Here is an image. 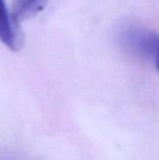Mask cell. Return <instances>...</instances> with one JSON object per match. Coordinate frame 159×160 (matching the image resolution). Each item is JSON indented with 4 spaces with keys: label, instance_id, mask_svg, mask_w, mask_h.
Listing matches in <instances>:
<instances>
[{
    "label": "cell",
    "instance_id": "3",
    "mask_svg": "<svg viewBox=\"0 0 159 160\" xmlns=\"http://www.w3.org/2000/svg\"><path fill=\"white\" fill-rule=\"evenodd\" d=\"M47 2L48 0H18L13 12L14 22L17 24L20 21L37 15L45 8Z\"/></svg>",
    "mask_w": 159,
    "mask_h": 160
},
{
    "label": "cell",
    "instance_id": "2",
    "mask_svg": "<svg viewBox=\"0 0 159 160\" xmlns=\"http://www.w3.org/2000/svg\"><path fill=\"white\" fill-rule=\"evenodd\" d=\"M0 41L12 51L19 50L22 43L4 0H0Z\"/></svg>",
    "mask_w": 159,
    "mask_h": 160
},
{
    "label": "cell",
    "instance_id": "1",
    "mask_svg": "<svg viewBox=\"0 0 159 160\" xmlns=\"http://www.w3.org/2000/svg\"><path fill=\"white\" fill-rule=\"evenodd\" d=\"M119 39L129 52L151 62L159 72V35L139 25H128L121 29Z\"/></svg>",
    "mask_w": 159,
    "mask_h": 160
}]
</instances>
